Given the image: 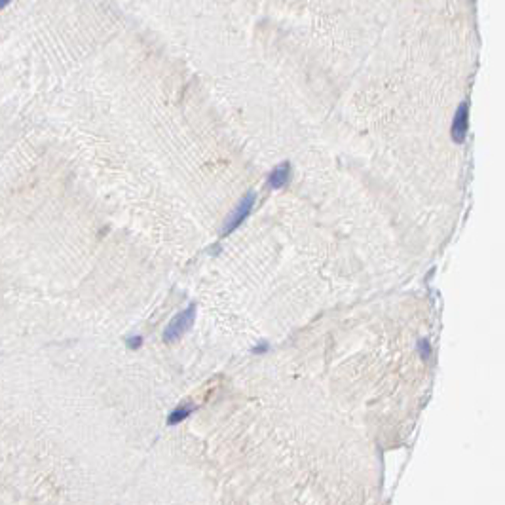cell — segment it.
Masks as SVG:
<instances>
[{"instance_id":"cell-9","label":"cell","mask_w":505,"mask_h":505,"mask_svg":"<svg viewBox=\"0 0 505 505\" xmlns=\"http://www.w3.org/2000/svg\"><path fill=\"white\" fill-rule=\"evenodd\" d=\"M10 2H12V0H0V10H2V8H6Z\"/></svg>"},{"instance_id":"cell-1","label":"cell","mask_w":505,"mask_h":505,"mask_svg":"<svg viewBox=\"0 0 505 505\" xmlns=\"http://www.w3.org/2000/svg\"><path fill=\"white\" fill-rule=\"evenodd\" d=\"M194 319H196V304H190L183 313H179V315L167 325V329H165V333H163V340H165V342H175V340H179V338L192 327Z\"/></svg>"},{"instance_id":"cell-4","label":"cell","mask_w":505,"mask_h":505,"mask_svg":"<svg viewBox=\"0 0 505 505\" xmlns=\"http://www.w3.org/2000/svg\"><path fill=\"white\" fill-rule=\"evenodd\" d=\"M289 179H291V165H289V161H283L281 165H277V167L270 173V177H268V186L273 188V190H279V188H283V186L289 185Z\"/></svg>"},{"instance_id":"cell-5","label":"cell","mask_w":505,"mask_h":505,"mask_svg":"<svg viewBox=\"0 0 505 505\" xmlns=\"http://www.w3.org/2000/svg\"><path fill=\"white\" fill-rule=\"evenodd\" d=\"M194 410H196V407L177 408V410H173L171 414H169V418H167V424H169V426H173V424H181V422H183V420H186V416H190Z\"/></svg>"},{"instance_id":"cell-3","label":"cell","mask_w":505,"mask_h":505,"mask_svg":"<svg viewBox=\"0 0 505 505\" xmlns=\"http://www.w3.org/2000/svg\"><path fill=\"white\" fill-rule=\"evenodd\" d=\"M467 127H469V109L466 103H462L458 107L456 116H454V122H452V129H450V135H452V141L462 145L466 141V135H467Z\"/></svg>"},{"instance_id":"cell-7","label":"cell","mask_w":505,"mask_h":505,"mask_svg":"<svg viewBox=\"0 0 505 505\" xmlns=\"http://www.w3.org/2000/svg\"><path fill=\"white\" fill-rule=\"evenodd\" d=\"M127 346H129V350L141 348V346H143V336H131V338H127Z\"/></svg>"},{"instance_id":"cell-8","label":"cell","mask_w":505,"mask_h":505,"mask_svg":"<svg viewBox=\"0 0 505 505\" xmlns=\"http://www.w3.org/2000/svg\"><path fill=\"white\" fill-rule=\"evenodd\" d=\"M262 351H268V346L266 344H260L259 348H255V350H253V353H262Z\"/></svg>"},{"instance_id":"cell-2","label":"cell","mask_w":505,"mask_h":505,"mask_svg":"<svg viewBox=\"0 0 505 505\" xmlns=\"http://www.w3.org/2000/svg\"><path fill=\"white\" fill-rule=\"evenodd\" d=\"M255 199H257V194L255 192H247L245 196L241 197V201L237 203V207H235V211L226 219V224L222 226V232L221 234L222 235H228V234H232L235 228L241 224V222L245 221L247 219V215L251 213V209H253V205H255Z\"/></svg>"},{"instance_id":"cell-6","label":"cell","mask_w":505,"mask_h":505,"mask_svg":"<svg viewBox=\"0 0 505 505\" xmlns=\"http://www.w3.org/2000/svg\"><path fill=\"white\" fill-rule=\"evenodd\" d=\"M418 350H420V353H422V357H424V359H427L429 355H431V346H429V342H427V340H420V342H418Z\"/></svg>"}]
</instances>
